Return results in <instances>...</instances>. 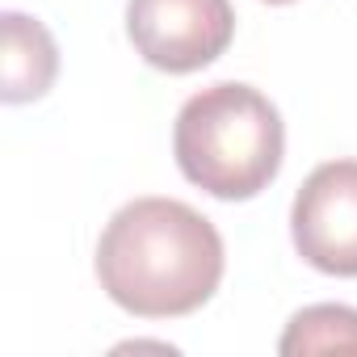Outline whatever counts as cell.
<instances>
[{"label": "cell", "instance_id": "6da1fadb", "mask_svg": "<svg viewBox=\"0 0 357 357\" xmlns=\"http://www.w3.org/2000/svg\"><path fill=\"white\" fill-rule=\"evenodd\" d=\"M227 269L219 227L176 198L126 202L97 240L101 290L139 319H176L215 298Z\"/></svg>", "mask_w": 357, "mask_h": 357}, {"label": "cell", "instance_id": "7a4b0ae2", "mask_svg": "<svg viewBox=\"0 0 357 357\" xmlns=\"http://www.w3.org/2000/svg\"><path fill=\"white\" fill-rule=\"evenodd\" d=\"M172 155L190 185L219 202H248L282 172L286 126L261 89L219 80L181 105L172 126Z\"/></svg>", "mask_w": 357, "mask_h": 357}, {"label": "cell", "instance_id": "3957f363", "mask_svg": "<svg viewBox=\"0 0 357 357\" xmlns=\"http://www.w3.org/2000/svg\"><path fill=\"white\" fill-rule=\"evenodd\" d=\"M126 38L168 76L211 68L236 38L231 0H126Z\"/></svg>", "mask_w": 357, "mask_h": 357}, {"label": "cell", "instance_id": "277c9868", "mask_svg": "<svg viewBox=\"0 0 357 357\" xmlns=\"http://www.w3.org/2000/svg\"><path fill=\"white\" fill-rule=\"evenodd\" d=\"M298 257L328 278H357V160L319 164L290 206Z\"/></svg>", "mask_w": 357, "mask_h": 357}, {"label": "cell", "instance_id": "5b68a950", "mask_svg": "<svg viewBox=\"0 0 357 357\" xmlns=\"http://www.w3.org/2000/svg\"><path fill=\"white\" fill-rule=\"evenodd\" d=\"M59 76V47L51 30L30 17L9 9L0 17V97L9 105H26L51 93Z\"/></svg>", "mask_w": 357, "mask_h": 357}, {"label": "cell", "instance_id": "8992f818", "mask_svg": "<svg viewBox=\"0 0 357 357\" xmlns=\"http://www.w3.org/2000/svg\"><path fill=\"white\" fill-rule=\"evenodd\" d=\"M282 357H307V353H357V307L344 303H315L290 315L282 340Z\"/></svg>", "mask_w": 357, "mask_h": 357}, {"label": "cell", "instance_id": "52a82bcc", "mask_svg": "<svg viewBox=\"0 0 357 357\" xmlns=\"http://www.w3.org/2000/svg\"><path fill=\"white\" fill-rule=\"evenodd\" d=\"M265 5H294V0H265Z\"/></svg>", "mask_w": 357, "mask_h": 357}]
</instances>
